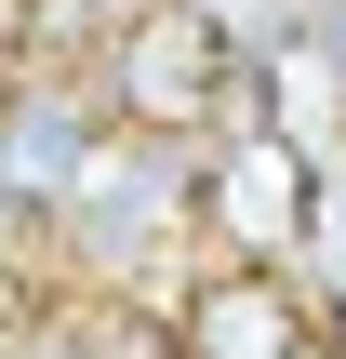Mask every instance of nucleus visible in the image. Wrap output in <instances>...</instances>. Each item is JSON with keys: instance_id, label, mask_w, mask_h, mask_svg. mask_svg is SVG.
<instances>
[{"instance_id": "obj_5", "label": "nucleus", "mask_w": 346, "mask_h": 359, "mask_svg": "<svg viewBox=\"0 0 346 359\" xmlns=\"http://www.w3.org/2000/svg\"><path fill=\"white\" fill-rule=\"evenodd\" d=\"M293 359H346V346H333V333H307V346H293Z\"/></svg>"}, {"instance_id": "obj_4", "label": "nucleus", "mask_w": 346, "mask_h": 359, "mask_svg": "<svg viewBox=\"0 0 346 359\" xmlns=\"http://www.w3.org/2000/svg\"><path fill=\"white\" fill-rule=\"evenodd\" d=\"M27 27H40V0H0V67H27Z\"/></svg>"}, {"instance_id": "obj_3", "label": "nucleus", "mask_w": 346, "mask_h": 359, "mask_svg": "<svg viewBox=\"0 0 346 359\" xmlns=\"http://www.w3.org/2000/svg\"><path fill=\"white\" fill-rule=\"evenodd\" d=\"M320 333V306L280 266H187L173 293V359H293Z\"/></svg>"}, {"instance_id": "obj_2", "label": "nucleus", "mask_w": 346, "mask_h": 359, "mask_svg": "<svg viewBox=\"0 0 346 359\" xmlns=\"http://www.w3.org/2000/svg\"><path fill=\"white\" fill-rule=\"evenodd\" d=\"M93 147H107L93 80H40V67H13V93H0V213H13V226H53Z\"/></svg>"}, {"instance_id": "obj_6", "label": "nucleus", "mask_w": 346, "mask_h": 359, "mask_svg": "<svg viewBox=\"0 0 346 359\" xmlns=\"http://www.w3.org/2000/svg\"><path fill=\"white\" fill-rule=\"evenodd\" d=\"M0 93H13V67H0Z\"/></svg>"}, {"instance_id": "obj_1", "label": "nucleus", "mask_w": 346, "mask_h": 359, "mask_svg": "<svg viewBox=\"0 0 346 359\" xmlns=\"http://www.w3.org/2000/svg\"><path fill=\"white\" fill-rule=\"evenodd\" d=\"M307 200H320V160H307V147H280V133L200 147V240H213V266H280V280H293Z\"/></svg>"}]
</instances>
